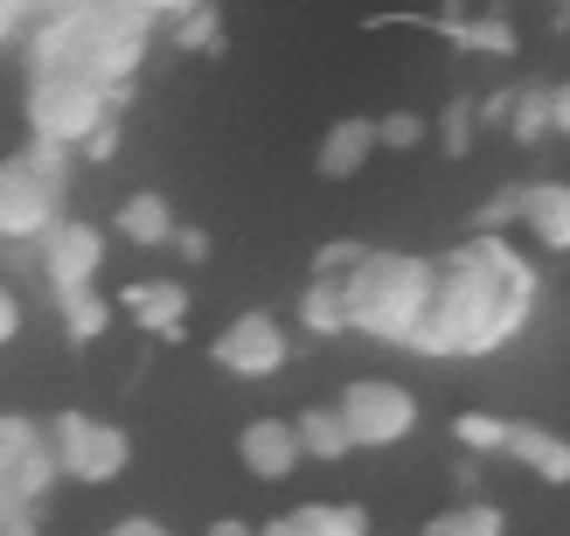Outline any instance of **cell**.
<instances>
[{
    "label": "cell",
    "instance_id": "12",
    "mask_svg": "<svg viewBox=\"0 0 570 536\" xmlns=\"http://www.w3.org/2000/svg\"><path fill=\"white\" fill-rule=\"evenodd\" d=\"M501 454L522 460L529 481L570 488V439H563V432H550V426H508V446H501Z\"/></svg>",
    "mask_w": 570,
    "mask_h": 536
},
{
    "label": "cell",
    "instance_id": "10",
    "mask_svg": "<svg viewBox=\"0 0 570 536\" xmlns=\"http://www.w3.org/2000/svg\"><path fill=\"white\" fill-rule=\"evenodd\" d=\"M237 460L250 481H293L299 474V432H293V418H250V426L237 432Z\"/></svg>",
    "mask_w": 570,
    "mask_h": 536
},
{
    "label": "cell",
    "instance_id": "34",
    "mask_svg": "<svg viewBox=\"0 0 570 536\" xmlns=\"http://www.w3.org/2000/svg\"><path fill=\"white\" fill-rule=\"evenodd\" d=\"M98 536H175V529H167L160 516H119V523L98 529Z\"/></svg>",
    "mask_w": 570,
    "mask_h": 536
},
{
    "label": "cell",
    "instance_id": "29",
    "mask_svg": "<svg viewBox=\"0 0 570 536\" xmlns=\"http://www.w3.org/2000/svg\"><path fill=\"white\" fill-rule=\"evenodd\" d=\"M77 160H98V167H105V160H119V111H105V119L77 139Z\"/></svg>",
    "mask_w": 570,
    "mask_h": 536
},
{
    "label": "cell",
    "instance_id": "38",
    "mask_svg": "<svg viewBox=\"0 0 570 536\" xmlns=\"http://www.w3.org/2000/svg\"><path fill=\"white\" fill-rule=\"evenodd\" d=\"M508 98H515V84H508V91H488V105H480L473 119H488V126H501V119H508Z\"/></svg>",
    "mask_w": 570,
    "mask_h": 536
},
{
    "label": "cell",
    "instance_id": "37",
    "mask_svg": "<svg viewBox=\"0 0 570 536\" xmlns=\"http://www.w3.org/2000/svg\"><path fill=\"white\" fill-rule=\"evenodd\" d=\"M139 14H154V21H175V14H188V8H203V0H132Z\"/></svg>",
    "mask_w": 570,
    "mask_h": 536
},
{
    "label": "cell",
    "instance_id": "8",
    "mask_svg": "<svg viewBox=\"0 0 570 536\" xmlns=\"http://www.w3.org/2000/svg\"><path fill=\"white\" fill-rule=\"evenodd\" d=\"M56 216H63V188H49L21 154L0 160V251H36Z\"/></svg>",
    "mask_w": 570,
    "mask_h": 536
},
{
    "label": "cell",
    "instance_id": "18",
    "mask_svg": "<svg viewBox=\"0 0 570 536\" xmlns=\"http://www.w3.org/2000/svg\"><path fill=\"white\" fill-rule=\"evenodd\" d=\"M293 529L299 536H368V509L362 501H306V509H293Z\"/></svg>",
    "mask_w": 570,
    "mask_h": 536
},
{
    "label": "cell",
    "instance_id": "5",
    "mask_svg": "<svg viewBox=\"0 0 570 536\" xmlns=\"http://www.w3.org/2000/svg\"><path fill=\"white\" fill-rule=\"evenodd\" d=\"M49 454H56V474H63V481H77V488H111L132 467V439H126V426H111V418L56 411L49 418Z\"/></svg>",
    "mask_w": 570,
    "mask_h": 536
},
{
    "label": "cell",
    "instance_id": "20",
    "mask_svg": "<svg viewBox=\"0 0 570 536\" xmlns=\"http://www.w3.org/2000/svg\"><path fill=\"white\" fill-rule=\"evenodd\" d=\"M424 536H508V516L494 509V501L466 495L460 509H445V516H432V523H424Z\"/></svg>",
    "mask_w": 570,
    "mask_h": 536
},
{
    "label": "cell",
    "instance_id": "6",
    "mask_svg": "<svg viewBox=\"0 0 570 536\" xmlns=\"http://www.w3.org/2000/svg\"><path fill=\"white\" fill-rule=\"evenodd\" d=\"M341 426H348V439L362 446V454H383V446H404L417 432V398L396 377H355L348 390L334 398Z\"/></svg>",
    "mask_w": 570,
    "mask_h": 536
},
{
    "label": "cell",
    "instance_id": "33",
    "mask_svg": "<svg viewBox=\"0 0 570 536\" xmlns=\"http://www.w3.org/2000/svg\"><path fill=\"white\" fill-rule=\"evenodd\" d=\"M167 251H181L188 265H203V259H209V231H195V223H175V237H167Z\"/></svg>",
    "mask_w": 570,
    "mask_h": 536
},
{
    "label": "cell",
    "instance_id": "7",
    "mask_svg": "<svg viewBox=\"0 0 570 536\" xmlns=\"http://www.w3.org/2000/svg\"><path fill=\"white\" fill-rule=\"evenodd\" d=\"M209 362H216L223 377H237V383H272L285 362H293V334H285L278 314L250 306V314H230V321L216 328Z\"/></svg>",
    "mask_w": 570,
    "mask_h": 536
},
{
    "label": "cell",
    "instance_id": "27",
    "mask_svg": "<svg viewBox=\"0 0 570 536\" xmlns=\"http://www.w3.org/2000/svg\"><path fill=\"white\" fill-rule=\"evenodd\" d=\"M424 133H432L424 111H390V119H376V154H417Z\"/></svg>",
    "mask_w": 570,
    "mask_h": 536
},
{
    "label": "cell",
    "instance_id": "30",
    "mask_svg": "<svg viewBox=\"0 0 570 536\" xmlns=\"http://www.w3.org/2000/svg\"><path fill=\"white\" fill-rule=\"evenodd\" d=\"M362 251H368V244H355V237H334V244H321V251H313V272L341 279V272H348V265L362 259Z\"/></svg>",
    "mask_w": 570,
    "mask_h": 536
},
{
    "label": "cell",
    "instance_id": "1",
    "mask_svg": "<svg viewBox=\"0 0 570 536\" xmlns=\"http://www.w3.org/2000/svg\"><path fill=\"white\" fill-rule=\"evenodd\" d=\"M543 279L522 259L508 231H473L466 244H452L432 279V306L417 321V355H494L529 328Z\"/></svg>",
    "mask_w": 570,
    "mask_h": 536
},
{
    "label": "cell",
    "instance_id": "25",
    "mask_svg": "<svg viewBox=\"0 0 570 536\" xmlns=\"http://www.w3.org/2000/svg\"><path fill=\"white\" fill-rule=\"evenodd\" d=\"M42 446H49V426H36V418H21V411H0V467L42 454Z\"/></svg>",
    "mask_w": 570,
    "mask_h": 536
},
{
    "label": "cell",
    "instance_id": "26",
    "mask_svg": "<svg viewBox=\"0 0 570 536\" xmlns=\"http://www.w3.org/2000/svg\"><path fill=\"white\" fill-rule=\"evenodd\" d=\"M21 160L36 167V175H42L49 188H63V195H70V160H77V147H63V139H36V133H28Z\"/></svg>",
    "mask_w": 570,
    "mask_h": 536
},
{
    "label": "cell",
    "instance_id": "35",
    "mask_svg": "<svg viewBox=\"0 0 570 536\" xmlns=\"http://www.w3.org/2000/svg\"><path fill=\"white\" fill-rule=\"evenodd\" d=\"M21 28H28V14L14 8V0H0V49H14V42H21Z\"/></svg>",
    "mask_w": 570,
    "mask_h": 536
},
{
    "label": "cell",
    "instance_id": "23",
    "mask_svg": "<svg viewBox=\"0 0 570 536\" xmlns=\"http://www.w3.org/2000/svg\"><path fill=\"white\" fill-rule=\"evenodd\" d=\"M167 28H175V36H167V42H175V49H188V56H203V49L216 56V49H223V14H216V0H203V8L175 14Z\"/></svg>",
    "mask_w": 570,
    "mask_h": 536
},
{
    "label": "cell",
    "instance_id": "13",
    "mask_svg": "<svg viewBox=\"0 0 570 536\" xmlns=\"http://www.w3.org/2000/svg\"><path fill=\"white\" fill-rule=\"evenodd\" d=\"M515 223H522V231L543 244V251H557V259H563V251H570V182H529Z\"/></svg>",
    "mask_w": 570,
    "mask_h": 536
},
{
    "label": "cell",
    "instance_id": "15",
    "mask_svg": "<svg viewBox=\"0 0 570 536\" xmlns=\"http://www.w3.org/2000/svg\"><path fill=\"white\" fill-rule=\"evenodd\" d=\"M175 203L167 195H154V188H139V195H126L119 203V216H111V231H119L132 251H167V237H175Z\"/></svg>",
    "mask_w": 570,
    "mask_h": 536
},
{
    "label": "cell",
    "instance_id": "40",
    "mask_svg": "<svg viewBox=\"0 0 570 536\" xmlns=\"http://www.w3.org/2000/svg\"><path fill=\"white\" fill-rule=\"evenodd\" d=\"M250 536H299V529H293V516H272V523H258Z\"/></svg>",
    "mask_w": 570,
    "mask_h": 536
},
{
    "label": "cell",
    "instance_id": "31",
    "mask_svg": "<svg viewBox=\"0 0 570 536\" xmlns=\"http://www.w3.org/2000/svg\"><path fill=\"white\" fill-rule=\"evenodd\" d=\"M21 328H28V306H21V293L8 286V279H0V349H14Z\"/></svg>",
    "mask_w": 570,
    "mask_h": 536
},
{
    "label": "cell",
    "instance_id": "36",
    "mask_svg": "<svg viewBox=\"0 0 570 536\" xmlns=\"http://www.w3.org/2000/svg\"><path fill=\"white\" fill-rule=\"evenodd\" d=\"M550 133L570 139V84H550Z\"/></svg>",
    "mask_w": 570,
    "mask_h": 536
},
{
    "label": "cell",
    "instance_id": "39",
    "mask_svg": "<svg viewBox=\"0 0 570 536\" xmlns=\"http://www.w3.org/2000/svg\"><path fill=\"white\" fill-rule=\"evenodd\" d=\"M209 536H250V523H244V516H216Z\"/></svg>",
    "mask_w": 570,
    "mask_h": 536
},
{
    "label": "cell",
    "instance_id": "14",
    "mask_svg": "<svg viewBox=\"0 0 570 536\" xmlns=\"http://www.w3.org/2000/svg\"><path fill=\"white\" fill-rule=\"evenodd\" d=\"M368 154H376V119H334L321 133V154H313V167H321L327 182H355Z\"/></svg>",
    "mask_w": 570,
    "mask_h": 536
},
{
    "label": "cell",
    "instance_id": "2",
    "mask_svg": "<svg viewBox=\"0 0 570 536\" xmlns=\"http://www.w3.org/2000/svg\"><path fill=\"white\" fill-rule=\"evenodd\" d=\"M432 279H439V259H417V251H362V259L341 272L348 334L411 349L424 306H432Z\"/></svg>",
    "mask_w": 570,
    "mask_h": 536
},
{
    "label": "cell",
    "instance_id": "17",
    "mask_svg": "<svg viewBox=\"0 0 570 536\" xmlns=\"http://www.w3.org/2000/svg\"><path fill=\"white\" fill-rule=\"evenodd\" d=\"M299 328L306 334H348V300H341V279H327V272H313V286L299 293Z\"/></svg>",
    "mask_w": 570,
    "mask_h": 536
},
{
    "label": "cell",
    "instance_id": "16",
    "mask_svg": "<svg viewBox=\"0 0 570 536\" xmlns=\"http://www.w3.org/2000/svg\"><path fill=\"white\" fill-rule=\"evenodd\" d=\"M293 432H299V454L306 460H348L355 454V439H348V426H341V411L334 405H306L299 418H293Z\"/></svg>",
    "mask_w": 570,
    "mask_h": 536
},
{
    "label": "cell",
    "instance_id": "32",
    "mask_svg": "<svg viewBox=\"0 0 570 536\" xmlns=\"http://www.w3.org/2000/svg\"><path fill=\"white\" fill-rule=\"evenodd\" d=\"M515 216H522V188H494V203L480 209V223H473V231H508Z\"/></svg>",
    "mask_w": 570,
    "mask_h": 536
},
{
    "label": "cell",
    "instance_id": "19",
    "mask_svg": "<svg viewBox=\"0 0 570 536\" xmlns=\"http://www.w3.org/2000/svg\"><path fill=\"white\" fill-rule=\"evenodd\" d=\"M56 314H63L70 342H98V334L111 328V300L98 286H77V293H56Z\"/></svg>",
    "mask_w": 570,
    "mask_h": 536
},
{
    "label": "cell",
    "instance_id": "24",
    "mask_svg": "<svg viewBox=\"0 0 570 536\" xmlns=\"http://www.w3.org/2000/svg\"><path fill=\"white\" fill-rule=\"evenodd\" d=\"M452 42H460V49H480V56H515V49H522V42H515V28H508L501 14L460 21V28H452Z\"/></svg>",
    "mask_w": 570,
    "mask_h": 536
},
{
    "label": "cell",
    "instance_id": "41",
    "mask_svg": "<svg viewBox=\"0 0 570 536\" xmlns=\"http://www.w3.org/2000/svg\"><path fill=\"white\" fill-rule=\"evenodd\" d=\"M14 8H21V14H42V8H56V0H14Z\"/></svg>",
    "mask_w": 570,
    "mask_h": 536
},
{
    "label": "cell",
    "instance_id": "3",
    "mask_svg": "<svg viewBox=\"0 0 570 536\" xmlns=\"http://www.w3.org/2000/svg\"><path fill=\"white\" fill-rule=\"evenodd\" d=\"M147 49H154V14H139L132 0H83V70L105 84L111 111H126Z\"/></svg>",
    "mask_w": 570,
    "mask_h": 536
},
{
    "label": "cell",
    "instance_id": "11",
    "mask_svg": "<svg viewBox=\"0 0 570 536\" xmlns=\"http://www.w3.org/2000/svg\"><path fill=\"white\" fill-rule=\"evenodd\" d=\"M119 306L147 328L160 334V342H181V321H188V286L181 279H132V286L119 293Z\"/></svg>",
    "mask_w": 570,
    "mask_h": 536
},
{
    "label": "cell",
    "instance_id": "28",
    "mask_svg": "<svg viewBox=\"0 0 570 536\" xmlns=\"http://www.w3.org/2000/svg\"><path fill=\"white\" fill-rule=\"evenodd\" d=\"M439 147L460 160V154H473V98H452L445 105V119H439Z\"/></svg>",
    "mask_w": 570,
    "mask_h": 536
},
{
    "label": "cell",
    "instance_id": "22",
    "mask_svg": "<svg viewBox=\"0 0 570 536\" xmlns=\"http://www.w3.org/2000/svg\"><path fill=\"white\" fill-rule=\"evenodd\" d=\"M508 133L522 139V147H535V139L550 133V84H515V98H508Z\"/></svg>",
    "mask_w": 570,
    "mask_h": 536
},
{
    "label": "cell",
    "instance_id": "9",
    "mask_svg": "<svg viewBox=\"0 0 570 536\" xmlns=\"http://www.w3.org/2000/svg\"><path fill=\"white\" fill-rule=\"evenodd\" d=\"M36 272H42L49 293L98 286V272H105V231H98V223H83V216H56L49 231H42V244H36Z\"/></svg>",
    "mask_w": 570,
    "mask_h": 536
},
{
    "label": "cell",
    "instance_id": "4",
    "mask_svg": "<svg viewBox=\"0 0 570 536\" xmlns=\"http://www.w3.org/2000/svg\"><path fill=\"white\" fill-rule=\"evenodd\" d=\"M21 111H28V133L36 139H63V147H77V139L111 111V98H105V84L83 64H70V70H28Z\"/></svg>",
    "mask_w": 570,
    "mask_h": 536
},
{
    "label": "cell",
    "instance_id": "21",
    "mask_svg": "<svg viewBox=\"0 0 570 536\" xmlns=\"http://www.w3.org/2000/svg\"><path fill=\"white\" fill-rule=\"evenodd\" d=\"M508 426H515V418H501V411H460L452 418V446H460L466 460H488L508 446Z\"/></svg>",
    "mask_w": 570,
    "mask_h": 536
}]
</instances>
